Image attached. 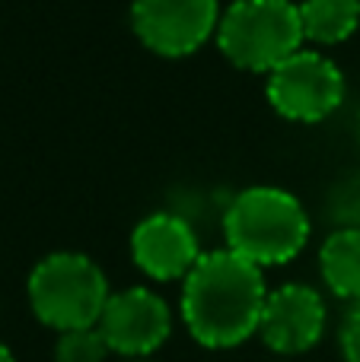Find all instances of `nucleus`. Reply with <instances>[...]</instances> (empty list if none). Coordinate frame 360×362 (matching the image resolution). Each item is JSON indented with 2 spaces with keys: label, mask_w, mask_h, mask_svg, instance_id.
Masks as SVG:
<instances>
[{
  "label": "nucleus",
  "mask_w": 360,
  "mask_h": 362,
  "mask_svg": "<svg viewBox=\"0 0 360 362\" xmlns=\"http://www.w3.org/2000/svg\"><path fill=\"white\" fill-rule=\"evenodd\" d=\"M268 299L265 274L230 248L204 251L182 280L185 331L204 350H233L259 334Z\"/></svg>",
  "instance_id": "obj_1"
},
{
  "label": "nucleus",
  "mask_w": 360,
  "mask_h": 362,
  "mask_svg": "<svg viewBox=\"0 0 360 362\" xmlns=\"http://www.w3.org/2000/svg\"><path fill=\"white\" fill-rule=\"evenodd\" d=\"M310 213L297 194L274 185H255L240 191L223 213L227 248L255 267H281L300 257L310 242Z\"/></svg>",
  "instance_id": "obj_2"
},
{
  "label": "nucleus",
  "mask_w": 360,
  "mask_h": 362,
  "mask_svg": "<svg viewBox=\"0 0 360 362\" xmlns=\"http://www.w3.org/2000/svg\"><path fill=\"white\" fill-rule=\"evenodd\" d=\"M29 308L45 327L64 334L96 327L108 305V276L83 251H51L26 280Z\"/></svg>",
  "instance_id": "obj_3"
},
{
  "label": "nucleus",
  "mask_w": 360,
  "mask_h": 362,
  "mask_svg": "<svg viewBox=\"0 0 360 362\" xmlns=\"http://www.w3.org/2000/svg\"><path fill=\"white\" fill-rule=\"evenodd\" d=\"M217 48L246 74H271L306 48L300 4L293 0H233L217 25Z\"/></svg>",
  "instance_id": "obj_4"
},
{
  "label": "nucleus",
  "mask_w": 360,
  "mask_h": 362,
  "mask_svg": "<svg viewBox=\"0 0 360 362\" xmlns=\"http://www.w3.org/2000/svg\"><path fill=\"white\" fill-rule=\"evenodd\" d=\"M348 83L325 51L300 48L265 76L268 105L293 124H319L342 108Z\"/></svg>",
  "instance_id": "obj_5"
},
{
  "label": "nucleus",
  "mask_w": 360,
  "mask_h": 362,
  "mask_svg": "<svg viewBox=\"0 0 360 362\" xmlns=\"http://www.w3.org/2000/svg\"><path fill=\"white\" fill-rule=\"evenodd\" d=\"M220 0H134L131 29L157 57H189L217 38Z\"/></svg>",
  "instance_id": "obj_6"
},
{
  "label": "nucleus",
  "mask_w": 360,
  "mask_h": 362,
  "mask_svg": "<svg viewBox=\"0 0 360 362\" xmlns=\"http://www.w3.org/2000/svg\"><path fill=\"white\" fill-rule=\"evenodd\" d=\"M99 331L115 356L147 359L169 340L172 308L150 286L118 289L108 296V305L99 318Z\"/></svg>",
  "instance_id": "obj_7"
},
{
  "label": "nucleus",
  "mask_w": 360,
  "mask_h": 362,
  "mask_svg": "<svg viewBox=\"0 0 360 362\" xmlns=\"http://www.w3.org/2000/svg\"><path fill=\"white\" fill-rule=\"evenodd\" d=\"M325 327H329V305L316 286L284 283L278 289H268L259 337L271 353L281 356L310 353L325 337Z\"/></svg>",
  "instance_id": "obj_8"
},
{
  "label": "nucleus",
  "mask_w": 360,
  "mask_h": 362,
  "mask_svg": "<svg viewBox=\"0 0 360 362\" xmlns=\"http://www.w3.org/2000/svg\"><path fill=\"white\" fill-rule=\"evenodd\" d=\"M201 242L185 216L159 210L144 216L131 232V261L153 283H176L201 261Z\"/></svg>",
  "instance_id": "obj_9"
},
{
  "label": "nucleus",
  "mask_w": 360,
  "mask_h": 362,
  "mask_svg": "<svg viewBox=\"0 0 360 362\" xmlns=\"http://www.w3.org/2000/svg\"><path fill=\"white\" fill-rule=\"evenodd\" d=\"M319 274L332 296L360 302V226H338L319 248Z\"/></svg>",
  "instance_id": "obj_10"
},
{
  "label": "nucleus",
  "mask_w": 360,
  "mask_h": 362,
  "mask_svg": "<svg viewBox=\"0 0 360 362\" xmlns=\"http://www.w3.org/2000/svg\"><path fill=\"white\" fill-rule=\"evenodd\" d=\"M303 38L316 48L348 42L360 25V0H300Z\"/></svg>",
  "instance_id": "obj_11"
},
{
  "label": "nucleus",
  "mask_w": 360,
  "mask_h": 362,
  "mask_svg": "<svg viewBox=\"0 0 360 362\" xmlns=\"http://www.w3.org/2000/svg\"><path fill=\"white\" fill-rule=\"evenodd\" d=\"M108 356H112V350H108L99 325L57 334L55 362H106Z\"/></svg>",
  "instance_id": "obj_12"
},
{
  "label": "nucleus",
  "mask_w": 360,
  "mask_h": 362,
  "mask_svg": "<svg viewBox=\"0 0 360 362\" xmlns=\"http://www.w3.org/2000/svg\"><path fill=\"white\" fill-rule=\"evenodd\" d=\"M335 213L342 226H360V175L344 178L335 187Z\"/></svg>",
  "instance_id": "obj_13"
},
{
  "label": "nucleus",
  "mask_w": 360,
  "mask_h": 362,
  "mask_svg": "<svg viewBox=\"0 0 360 362\" xmlns=\"http://www.w3.org/2000/svg\"><path fill=\"white\" fill-rule=\"evenodd\" d=\"M338 346H342L344 362H360V302L348 308L338 331Z\"/></svg>",
  "instance_id": "obj_14"
},
{
  "label": "nucleus",
  "mask_w": 360,
  "mask_h": 362,
  "mask_svg": "<svg viewBox=\"0 0 360 362\" xmlns=\"http://www.w3.org/2000/svg\"><path fill=\"white\" fill-rule=\"evenodd\" d=\"M0 362H16V356H13V350L6 344H0Z\"/></svg>",
  "instance_id": "obj_15"
},
{
  "label": "nucleus",
  "mask_w": 360,
  "mask_h": 362,
  "mask_svg": "<svg viewBox=\"0 0 360 362\" xmlns=\"http://www.w3.org/2000/svg\"><path fill=\"white\" fill-rule=\"evenodd\" d=\"M125 362H147V359H125Z\"/></svg>",
  "instance_id": "obj_16"
},
{
  "label": "nucleus",
  "mask_w": 360,
  "mask_h": 362,
  "mask_svg": "<svg viewBox=\"0 0 360 362\" xmlns=\"http://www.w3.org/2000/svg\"><path fill=\"white\" fill-rule=\"evenodd\" d=\"M357 134H360V118H357Z\"/></svg>",
  "instance_id": "obj_17"
}]
</instances>
